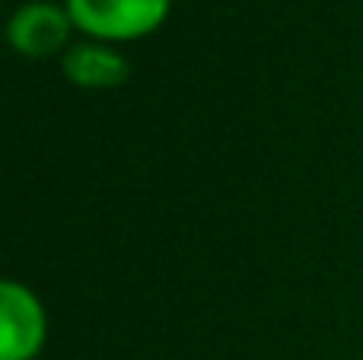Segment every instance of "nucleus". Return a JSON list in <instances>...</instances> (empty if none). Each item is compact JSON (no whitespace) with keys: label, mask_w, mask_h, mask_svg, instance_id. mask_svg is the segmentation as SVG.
Here are the masks:
<instances>
[{"label":"nucleus","mask_w":363,"mask_h":360,"mask_svg":"<svg viewBox=\"0 0 363 360\" xmlns=\"http://www.w3.org/2000/svg\"><path fill=\"white\" fill-rule=\"evenodd\" d=\"M48 342V313L32 287L0 278V360H35Z\"/></svg>","instance_id":"f03ea898"},{"label":"nucleus","mask_w":363,"mask_h":360,"mask_svg":"<svg viewBox=\"0 0 363 360\" xmlns=\"http://www.w3.org/2000/svg\"><path fill=\"white\" fill-rule=\"evenodd\" d=\"M0 6H4V0H0Z\"/></svg>","instance_id":"39448f33"},{"label":"nucleus","mask_w":363,"mask_h":360,"mask_svg":"<svg viewBox=\"0 0 363 360\" xmlns=\"http://www.w3.org/2000/svg\"><path fill=\"white\" fill-rule=\"evenodd\" d=\"M360 80H363V74H360Z\"/></svg>","instance_id":"423d86ee"},{"label":"nucleus","mask_w":363,"mask_h":360,"mask_svg":"<svg viewBox=\"0 0 363 360\" xmlns=\"http://www.w3.org/2000/svg\"><path fill=\"white\" fill-rule=\"evenodd\" d=\"M61 70L80 89H115L131 77V64L115 45L106 42H77L61 55Z\"/></svg>","instance_id":"20e7f679"},{"label":"nucleus","mask_w":363,"mask_h":360,"mask_svg":"<svg viewBox=\"0 0 363 360\" xmlns=\"http://www.w3.org/2000/svg\"><path fill=\"white\" fill-rule=\"evenodd\" d=\"M70 32H74V19H70L67 6L55 4V0H29L23 4L10 19H6V45L16 51L19 57H55L70 48Z\"/></svg>","instance_id":"7ed1b4c3"},{"label":"nucleus","mask_w":363,"mask_h":360,"mask_svg":"<svg viewBox=\"0 0 363 360\" xmlns=\"http://www.w3.org/2000/svg\"><path fill=\"white\" fill-rule=\"evenodd\" d=\"M64 6L77 32L106 45L140 42L172 13V0H64Z\"/></svg>","instance_id":"f257e3e1"}]
</instances>
